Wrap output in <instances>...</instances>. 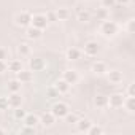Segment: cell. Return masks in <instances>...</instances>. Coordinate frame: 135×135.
Listing matches in <instances>:
<instances>
[{"label":"cell","instance_id":"cell-1","mask_svg":"<svg viewBox=\"0 0 135 135\" xmlns=\"http://www.w3.org/2000/svg\"><path fill=\"white\" fill-rule=\"evenodd\" d=\"M100 32L105 35V37H113L118 33V24L114 21H108V19H103L102 26H100Z\"/></svg>","mask_w":135,"mask_h":135},{"label":"cell","instance_id":"cell-2","mask_svg":"<svg viewBox=\"0 0 135 135\" xmlns=\"http://www.w3.org/2000/svg\"><path fill=\"white\" fill-rule=\"evenodd\" d=\"M70 111V108H69V105H67L65 102H56L54 105H52V108H51V113L56 116V118H65V114Z\"/></svg>","mask_w":135,"mask_h":135},{"label":"cell","instance_id":"cell-3","mask_svg":"<svg viewBox=\"0 0 135 135\" xmlns=\"http://www.w3.org/2000/svg\"><path fill=\"white\" fill-rule=\"evenodd\" d=\"M30 21H32V15L29 11H21L15 16V24L18 27H27L30 26Z\"/></svg>","mask_w":135,"mask_h":135},{"label":"cell","instance_id":"cell-4","mask_svg":"<svg viewBox=\"0 0 135 135\" xmlns=\"http://www.w3.org/2000/svg\"><path fill=\"white\" fill-rule=\"evenodd\" d=\"M30 26L37 27V29H46L48 26V19H46V15L43 13H37V15H32V21H30Z\"/></svg>","mask_w":135,"mask_h":135},{"label":"cell","instance_id":"cell-5","mask_svg":"<svg viewBox=\"0 0 135 135\" xmlns=\"http://www.w3.org/2000/svg\"><path fill=\"white\" fill-rule=\"evenodd\" d=\"M124 99L126 97L122 94L116 92V94H113V95L108 97V107H111V108H121L122 103H124Z\"/></svg>","mask_w":135,"mask_h":135},{"label":"cell","instance_id":"cell-6","mask_svg":"<svg viewBox=\"0 0 135 135\" xmlns=\"http://www.w3.org/2000/svg\"><path fill=\"white\" fill-rule=\"evenodd\" d=\"M29 67H30L32 72H41L46 67V64H45V60L41 57H33V59L29 60Z\"/></svg>","mask_w":135,"mask_h":135},{"label":"cell","instance_id":"cell-7","mask_svg":"<svg viewBox=\"0 0 135 135\" xmlns=\"http://www.w3.org/2000/svg\"><path fill=\"white\" fill-rule=\"evenodd\" d=\"M99 51H100V48H99V45H97L95 41H88V43L84 45V54H86V56H89V57L97 56V54H99Z\"/></svg>","mask_w":135,"mask_h":135},{"label":"cell","instance_id":"cell-8","mask_svg":"<svg viewBox=\"0 0 135 135\" xmlns=\"http://www.w3.org/2000/svg\"><path fill=\"white\" fill-rule=\"evenodd\" d=\"M8 105H10V108H18V107H21V105H22V97H21V94H19V92H10V95H8Z\"/></svg>","mask_w":135,"mask_h":135},{"label":"cell","instance_id":"cell-9","mask_svg":"<svg viewBox=\"0 0 135 135\" xmlns=\"http://www.w3.org/2000/svg\"><path fill=\"white\" fill-rule=\"evenodd\" d=\"M62 78L69 83L70 86L72 84H76L78 83V80H80V76H78V72H75V70H65L64 72V75H62Z\"/></svg>","mask_w":135,"mask_h":135},{"label":"cell","instance_id":"cell-10","mask_svg":"<svg viewBox=\"0 0 135 135\" xmlns=\"http://www.w3.org/2000/svg\"><path fill=\"white\" fill-rule=\"evenodd\" d=\"M41 29H37V27H33V26H27L26 27V37L29 38V40H38L40 37H41Z\"/></svg>","mask_w":135,"mask_h":135},{"label":"cell","instance_id":"cell-11","mask_svg":"<svg viewBox=\"0 0 135 135\" xmlns=\"http://www.w3.org/2000/svg\"><path fill=\"white\" fill-rule=\"evenodd\" d=\"M16 75H18L16 78H18L22 84L33 81V72H32V70H21V72H18Z\"/></svg>","mask_w":135,"mask_h":135},{"label":"cell","instance_id":"cell-12","mask_svg":"<svg viewBox=\"0 0 135 135\" xmlns=\"http://www.w3.org/2000/svg\"><path fill=\"white\" fill-rule=\"evenodd\" d=\"M122 80H124V75L118 70H111L108 73V81L111 84H119V83H122Z\"/></svg>","mask_w":135,"mask_h":135},{"label":"cell","instance_id":"cell-13","mask_svg":"<svg viewBox=\"0 0 135 135\" xmlns=\"http://www.w3.org/2000/svg\"><path fill=\"white\" fill-rule=\"evenodd\" d=\"M54 121H56V116H54L51 111L45 113V114L40 118V124H41V126H45V127H51V126L54 124Z\"/></svg>","mask_w":135,"mask_h":135},{"label":"cell","instance_id":"cell-14","mask_svg":"<svg viewBox=\"0 0 135 135\" xmlns=\"http://www.w3.org/2000/svg\"><path fill=\"white\" fill-rule=\"evenodd\" d=\"M7 67H8V72H13V73H18V72L22 70V64H21L19 59H11V60H8Z\"/></svg>","mask_w":135,"mask_h":135},{"label":"cell","instance_id":"cell-15","mask_svg":"<svg viewBox=\"0 0 135 135\" xmlns=\"http://www.w3.org/2000/svg\"><path fill=\"white\" fill-rule=\"evenodd\" d=\"M75 124H76V129H78L80 132H88V129L92 126V122H91L88 118H78V121H76Z\"/></svg>","mask_w":135,"mask_h":135},{"label":"cell","instance_id":"cell-16","mask_svg":"<svg viewBox=\"0 0 135 135\" xmlns=\"http://www.w3.org/2000/svg\"><path fill=\"white\" fill-rule=\"evenodd\" d=\"M92 72H94L95 75H103V73H107V64L102 62V60L94 62V64H92Z\"/></svg>","mask_w":135,"mask_h":135},{"label":"cell","instance_id":"cell-17","mask_svg":"<svg viewBox=\"0 0 135 135\" xmlns=\"http://www.w3.org/2000/svg\"><path fill=\"white\" fill-rule=\"evenodd\" d=\"M54 88H56L60 94H65V92H69V91H70V84L67 83L64 78H62V80H57L56 84H54Z\"/></svg>","mask_w":135,"mask_h":135},{"label":"cell","instance_id":"cell-18","mask_svg":"<svg viewBox=\"0 0 135 135\" xmlns=\"http://www.w3.org/2000/svg\"><path fill=\"white\" fill-rule=\"evenodd\" d=\"M22 122L26 124V126H30V127H35L37 124H40V118L37 116V114H26V118L22 119Z\"/></svg>","mask_w":135,"mask_h":135},{"label":"cell","instance_id":"cell-19","mask_svg":"<svg viewBox=\"0 0 135 135\" xmlns=\"http://www.w3.org/2000/svg\"><path fill=\"white\" fill-rule=\"evenodd\" d=\"M56 16H57V21H67V19L70 18V10L65 8V7L57 8L56 10Z\"/></svg>","mask_w":135,"mask_h":135},{"label":"cell","instance_id":"cell-20","mask_svg":"<svg viewBox=\"0 0 135 135\" xmlns=\"http://www.w3.org/2000/svg\"><path fill=\"white\" fill-rule=\"evenodd\" d=\"M65 56H67V59H69V60H78L81 57V51L78 48H69V49H67V52H65Z\"/></svg>","mask_w":135,"mask_h":135},{"label":"cell","instance_id":"cell-21","mask_svg":"<svg viewBox=\"0 0 135 135\" xmlns=\"http://www.w3.org/2000/svg\"><path fill=\"white\" fill-rule=\"evenodd\" d=\"M122 107L129 111V113H133L135 111V97H130V95H127L126 99H124V103H122Z\"/></svg>","mask_w":135,"mask_h":135},{"label":"cell","instance_id":"cell-22","mask_svg":"<svg viewBox=\"0 0 135 135\" xmlns=\"http://www.w3.org/2000/svg\"><path fill=\"white\" fill-rule=\"evenodd\" d=\"M94 103H95L97 108H105V107H108V97L103 95V94H99V95L94 99Z\"/></svg>","mask_w":135,"mask_h":135},{"label":"cell","instance_id":"cell-23","mask_svg":"<svg viewBox=\"0 0 135 135\" xmlns=\"http://www.w3.org/2000/svg\"><path fill=\"white\" fill-rule=\"evenodd\" d=\"M30 52H32V49H30V46H29L27 43H21V45H18V54H19L21 57L30 56Z\"/></svg>","mask_w":135,"mask_h":135},{"label":"cell","instance_id":"cell-24","mask_svg":"<svg viewBox=\"0 0 135 135\" xmlns=\"http://www.w3.org/2000/svg\"><path fill=\"white\" fill-rule=\"evenodd\" d=\"M21 86H22V83L16 78V80H11L10 83H8V91L10 92H19L21 91Z\"/></svg>","mask_w":135,"mask_h":135},{"label":"cell","instance_id":"cell-25","mask_svg":"<svg viewBox=\"0 0 135 135\" xmlns=\"http://www.w3.org/2000/svg\"><path fill=\"white\" fill-rule=\"evenodd\" d=\"M15 111H13V116H15V119H18V121H22L24 118H26V110H22L21 107H18V108H13Z\"/></svg>","mask_w":135,"mask_h":135},{"label":"cell","instance_id":"cell-26","mask_svg":"<svg viewBox=\"0 0 135 135\" xmlns=\"http://www.w3.org/2000/svg\"><path fill=\"white\" fill-rule=\"evenodd\" d=\"M91 19V15H89V11H83V10H78V21H83V22H88Z\"/></svg>","mask_w":135,"mask_h":135},{"label":"cell","instance_id":"cell-27","mask_svg":"<svg viewBox=\"0 0 135 135\" xmlns=\"http://www.w3.org/2000/svg\"><path fill=\"white\" fill-rule=\"evenodd\" d=\"M86 133H89V135H100V133H103V129L100 126H91Z\"/></svg>","mask_w":135,"mask_h":135},{"label":"cell","instance_id":"cell-28","mask_svg":"<svg viewBox=\"0 0 135 135\" xmlns=\"http://www.w3.org/2000/svg\"><path fill=\"white\" fill-rule=\"evenodd\" d=\"M78 118H80L78 114H75V113H70V111L65 114V121H67V122H70V124H75V122L78 121Z\"/></svg>","mask_w":135,"mask_h":135},{"label":"cell","instance_id":"cell-29","mask_svg":"<svg viewBox=\"0 0 135 135\" xmlns=\"http://www.w3.org/2000/svg\"><path fill=\"white\" fill-rule=\"evenodd\" d=\"M10 105H8V97H0V111H5L8 110Z\"/></svg>","mask_w":135,"mask_h":135},{"label":"cell","instance_id":"cell-30","mask_svg":"<svg viewBox=\"0 0 135 135\" xmlns=\"http://www.w3.org/2000/svg\"><path fill=\"white\" fill-rule=\"evenodd\" d=\"M46 92H48V97H52V99H54V97H60V92H59L54 86L48 88V91H46Z\"/></svg>","mask_w":135,"mask_h":135},{"label":"cell","instance_id":"cell-31","mask_svg":"<svg viewBox=\"0 0 135 135\" xmlns=\"http://www.w3.org/2000/svg\"><path fill=\"white\" fill-rule=\"evenodd\" d=\"M107 10H108V8H103V7H102V8L95 13V15H97V18H99V19H102V21H103V19H107V15H108V11H107Z\"/></svg>","mask_w":135,"mask_h":135},{"label":"cell","instance_id":"cell-32","mask_svg":"<svg viewBox=\"0 0 135 135\" xmlns=\"http://www.w3.org/2000/svg\"><path fill=\"white\" fill-rule=\"evenodd\" d=\"M116 5V0H102V7L103 8H113Z\"/></svg>","mask_w":135,"mask_h":135},{"label":"cell","instance_id":"cell-33","mask_svg":"<svg viewBox=\"0 0 135 135\" xmlns=\"http://www.w3.org/2000/svg\"><path fill=\"white\" fill-rule=\"evenodd\" d=\"M46 19H48V22H56V21H57L56 11H48V13H46Z\"/></svg>","mask_w":135,"mask_h":135},{"label":"cell","instance_id":"cell-34","mask_svg":"<svg viewBox=\"0 0 135 135\" xmlns=\"http://www.w3.org/2000/svg\"><path fill=\"white\" fill-rule=\"evenodd\" d=\"M126 29H127V32H130V33L135 30V19H133V18H130V19L127 21V27H126Z\"/></svg>","mask_w":135,"mask_h":135},{"label":"cell","instance_id":"cell-35","mask_svg":"<svg viewBox=\"0 0 135 135\" xmlns=\"http://www.w3.org/2000/svg\"><path fill=\"white\" fill-rule=\"evenodd\" d=\"M8 59V49L0 46V60H7Z\"/></svg>","mask_w":135,"mask_h":135},{"label":"cell","instance_id":"cell-36","mask_svg":"<svg viewBox=\"0 0 135 135\" xmlns=\"http://www.w3.org/2000/svg\"><path fill=\"white\" fill-rule=\"evenodd\" d=\"M21 133H35V127H30V126H26L21 129Z\"/></svg>","mask_w":135,"mask_h":135},{"label":"cell","instance_id":"cell-37","mask_svg":"<svg viewBox=\"0 0 135 135\" xmlns=\"http://www.w3.org/2000/svg\"><path fill=\"white\" fill-rule=\"evenodd\" d=\"M127 95L135 97V84H133V83H132V84H129V88H127Z\"/></svg>","mask_w":135,"mask_h":135},{"label":"cell","instance_id":"cell-38","mask_svg":"<svg viewBox=\"0 0 135 135\" xmlns=\"http://www.w3.org/2000/svg\"><path fill=\"white\" fill-rule=\"evenodd\" d=\"M8 70V67H7V60H0V73H5Z\"/></svg>","mask_w":135,"mask_h":135},{"label":"cell","instance_id":"cell-39","mask_svg":"<svg viewBox=\"0 0 135 135\" xmlns=\"http://www.w3.org/2000/svg\"><path fill=\"white\" fill-rule=\"evenodd\" d=\"M130 0H116V3H121V5H127Z\"/></svg>","mask_w":135,"mask_h":135},{"label":"cell","instance_id":"cell-40","mask_svg":"<svg viewBox=\"0 0 135 135\" xmlns=\"http://www.w3.org/2000/svg\"><path fill=\"white\" fill-rule=\"evenodd\" d=\"M0 133H5V129L3 127H0Z\"/></svg>","mask_w":135,"mask_h":135}]
</instances>
